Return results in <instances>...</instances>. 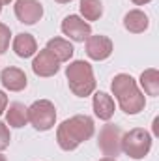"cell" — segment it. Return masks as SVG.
Here are the masks:
<instances>
[{
    "label": "cell",
    "instance_id": "cell-1",
    "mask_svg": "<svg viewBox=\"0 0 159 161\" xmlns=\"http://www.w3.org/2000/svg\"><path fill=\"white\" fill-rule=\"evenodd\" d=\"M96 131V124L86 114H75L68 120H64L56 129V142L64 152L77 150L82 142L92 139Z\"/></svg>",
    "mask_w": 159,
    "mask_h": 161
},
{
    "label": "cell",
    "instance_id": "cell-2",
    "mask_svg": "<svg viewBox=\"0 0 159 161\" xmlns=\"http://www.w3.org/2000/svg\"><path fill=\"white\" fill-rule=\"evenodd\" d=\"M112 96L116 97L120 109L125 114H139L146 107V97L144 92H140L137 80L127 73H118L111 82Z\"/></svg>",
    "mask_w": 159,
    "mask_h": 161
},
{
    "label": "cell",
    "instance_id": "cell-3",
    "mask_svg": "<svg viewBox=\"0 0 159 161\" xmlns=\"http://www.w3.org/2000/svg\"><path fill=\"white\" fill-rule=\"evenodd\" d=\"M66 79H68V84H69V90L77 97H86V96L94 94V90H96L94 69L84 60L69 62V66L66 68Z\"/></svg>",
    "mask_w": 159,
    "mask_h": 161
},
{
    "label": "cell",
    "instance_id": "cell-4",
    "mask_svg": "<svg viewBox=\"0 0 159 161\" xmlns=\"http://www.w3.org/2000/svg\"><path fill=\"white\" fill-rule=\"evenodd\" d=\"M152 150V135L142 127H133L122 135V152L131 159H144Z\"/></svg>",
    "mask_w": 159,
    "mask_h": 161
},
{
    "label": "cell",
    "instance_id": "cell-5",
    "mask_svg": "<svg viewBox=\"0 0 159 161\" xmlns=\"http://www.w3.org/2000/svg\"><path fill=\"white\" fill-rule=\"evenodd\" d=\"M28 122L38 131H49L56 124V107L49 99H38L28 107Z\"/></svg>",
    "mask_w": 159,
    "mask_h": 161
},
{
    "label": "cell",
    "instance_id": "cell-6",
    "mask_svg": "<svg viewBox=\"0 0 159 161\" xmlns=\"http://www.w3.org/2000/svg\"><path fill=\"white\" fill-rule=\"evenodd\" d=\"M97 144H99V150L103 152V156L116 159V156H120V152H122V129L114 124H105L99 129Z\"/></svg>",
    "mask_w": 159,
    "mask_h": 161
},
{
    "label": "cell",
    "instance_id": "cell-7",
    "mask_svg": "<svg viewBox=\"0 0 159 161\" xmlns=\"http://www.w3.org/2000/svg\"><path fill=\"white\" fill-rule=\"evenodd\" d=\"M60 28H62L64 36H68L71 41H77V43H82V41H86L88 36H92L90 23L84 21L80 15H68V17H64Z\"/></svg>",
    "mask_w": 159,
    "mask_h": 161
},
{
    "label": "cell",
    "instance_id": "cell-8",
    "mask_svg": "<svg viewBox=\"0 0 159 161\" xmlns=\"http://www.w3.org/2000/svg\"><path fill=\"white\" fill-rule=\"evenodd\" d=\"M15 17L23 25H36L43 17V6L40 0H15Z\"/></svg>",
    "mask_w": 159,
    "mask_h": 161
},
{
    "label": "cell",
    "instance_id": "cell-9",
    "mask_svg": "<svg viewBox=\"0 0 159 161\" xmlns=\"http://www.w3.org/2000/svg\"><path fill=\"white\" fill-rule=\"evenodd\" d=\"M114 51V45L112 40L107 38V36H88L86 38V54L88 58L96 60V62H101V60H107Z\"/></svg>",
    "mask_w": 159,
    "mask_h": 161
},
{
    "label": "cell",
    "instance_id": "cell-10",
    "mask_svg": "<svg viewBox=\"0 0 159 161\" xmlns=\"http://www.w3.org/2000/svg\"><path fill=\"white\" fill-rule=\"evenodd\" d=\"M60 69V62L47 51L43 49L38 54H34V60H32V71L38 75V77H52L56 75Z\"/></svg>",
    "mask_w": 159,
    "mask_h": 161
},
{
    "label": "cell",
    "instance_id": "cell-11",
    "mask_svg": "<svg viewBox=\"0 0 159 161\" xmlns=\"http://www.w3.org/2000/svg\"><path fill=\"white\" fill-rule=\"evenodd\" d=\"M0 82L6 90L9 92H21L26 88L28 79H26V73L15 66H9V68H4L2 73H0Z\"/></svg>",
    "mask_w": 159,
    "mask_h": 161
},
{
    "label": "cell",
    "instance_id": "cell-12",
    "mask_svg": "<svg viewBox=\"0 0 159 161\" xmlns=\"http://www.w3.org/2000/svg\"><path fill=\"white\" fill-rule=\"evenodd\" d=\"M92 107H94V114L105 122H109L114 116V109H116L112 96H109L107 92H96L92 99Z\"/></svg>",
    "mask_w": 159,
    "mask_h": 161
},
{
    "label": "cell",
    "instance_id": "cell-13",
    "mask_svg": "<svg viewBox=\"0 0 159 161\" xmlns=\"http://www.w3.org/2000/svg\"><path fill=\"white\" fill-rule=\"evenodd\" d=\"M123 26L131 34H142L150 26V19L142 9H129L123 15Z\"/></svg>",
    "mask_w": 159,
    "mask_h": 161
},
{
    "label": "cell",
    "instance_id": "cell-14",
    "mask_svg": "<svg viewBox=\"0 0 159 161\" xmlns=\"http://www.w3.org/2000/svg\"><path fill=\"white\" fill-rule=\"evenodd\" d=\"M60 64L62 62H69L71 58H73V53H75V49H73V45L69 43V40H64V38H51V40L47 41V47H45Z\"/></svg>",
    "mask_w": 159,
    "mask_h": 161
},
{
    "label": "cell",
    "instance_id": "cell-15",
    "mask_svg": "<svg viewBox=\"0 0 159 161\" xmlns=\"http://www.w3.org/2000/svg\"><path fill=\"white\" fill-rule=\"evenodd\" d=\"M11 47H13V51H15V54H17L19 58H30V56H34V54L38 53L36 38H34L32 34H26V32L17 34V36L13 38Z\"/></svg>",
    "mask_w": 159,
    "mask_h": 161
},
{
    "label": "cell",
    "instance_id": "cell-16",
    "mask_svg": "<svg viewBox=\"0 0 159 161\" xmlns=\"http://www.w3.org/2000/svg\"><path fill=\"white\" fill-rule=\"evenodd\" d=\"M6 122L9 127H25L28 124V107L19 101L9 103V107L6 109Z\"/></svg>",
    "mask_w": 159,
    "mask_h": 161
},
{
    "label": "cell",
    "instance_id": "cell-17",
    "mask_svg": "<svg viewBox=\"0 0 159 161\" xmlns=\"http://www.w3.org/2000/svg\"><path fill=\"white\" fill-rule=\"evenodd\" d=\"M140 86H142V90H144V94L146 96H159V71L156 68H148V69H144L142 73H140Z\"/></svg>",
    "mask_w": 159,
    "mask_h": 161
},
{
    "label": "cell",
    "instance_id": "cell-18",
    "mask_svg": "<svg viewBox=\"0 0 159 161\" xmlns=\"http://www.w3.org/2000/svg\"><path fill=\"white\" fill-rule=\"evenodd\" d=\"M79 9L84 21H97L103 15V2L101 0H80Z\"/></svg>",
    "mask_w": 159,
    "mask_h": 161
},
{
    "label": "cell",
    "instance_id": "cell-19",
    "mask_svg": "<svg viewBox=\"0 0 159 161\" xmlns=\"http://www.w3.org/2000/svg\"><path fill=\"white\" fill-rule=\"evenodd\" d=\"M9 41H11V30H9V26H6L4 23H0V54L9 49Z\"/></svg>",
    "mask_w": 159,
    "mask_h": 161
},
{
    "label": "cell",
    "instance_id": "cell-20",
    "mask_svg": "<svg viewBox=\"0 0 159 161\" xmlns=\"http://www.w3.org/2000/svg\"><path fill=\"white\" fill-rule=\"evenodd\" d=\"M9 141H11L9 127H8L4 122H0V152H2V150H6V148L9 146Z\"/></svg>",
    "mask_w": 159,
    "mask_h": 161
},
{
    "label": "cell",
    "instance_id": "cell-21",
    "mask_svg": "<svg viewBox=\"0 0 159 161\" xmlns=\"http://www.w3.org/2000/svg\"><path fill=\"white\" fill-rule=\"evenodd\" d=\"M6 109H8V96H6V92L0 90V116L6 113Z\"/></svg>",
    "mask_w": 159,
    "mask_h": 161
},
{
    "label": "cell",
    "instance_id": "cell-22",
    "mask_svg": "<svg viewBox=\"0 0 159 161\" xmlns=\"http://www.w3.org/2000/svg\"><path fill=\"white\" fill-rule=\"evenodd\" d=\"M154 135H159V118H154Z\"/></svg>",
    "mask_w": 159,
    "mask_h": 161
},
{
    "label": "cell",
    "instance_id": "cell-23",
    "mask_svg": "<svg viewBox=\"0 0 159 161\" xmlns=\"http://www.w3.org/2000/svg\"><path fill=\"white\" fill-rule=\"evenodd\" d=\"M135 6H146V4H150L152 0H131Z\"/></svg>",
    "mask_w": 159,
    "mask_h": 161
},
{
    "label": "cell",
    "instance_id": "cell-24",
    "mask_svg": "<svg viewBox=\"0 0 159 161\" xmlns=\"http://www.w3.org/2000/svg\"><path fill=\"white\" fill-rule=\"evenodd\" d=\"M9 2H13V0H0V13H2V8H4L6 4H9Z\"/></svg>",
    "mask_w": 159,
    "mask_h": 161
},
{
    "label": "cell",
    "instance_id": "cell-25",
    "mask_svg": "<svg viewBox=\"0 0 159 161\" xmlns=\"http://www.w3.org/2000/svg\"><path fill=\"white\" fill-rule=\"evenodd\" d=\"M54 2H58V4H69V2H73V0H54Z\"/></svg>",
    "mask_w": 159,
    "mask_h": 161
},
{
    "label": "cell",
    "instance_id": "cell-26",
    "mask_svg": "<svg viewBox=\"0 0 159 161\" xmlns=\"http://www.w3.org/2000/svg\"><path fill=\"white\" fill-rule=\"evenodd\" d=\"M99 161H116V159H114V158H107V156H105V158H101Z\"/></svg>",
    "mask_w": 159,
    "mask_h": 161
},
{
    "label": "cell",
    "instance_id": "cell-27",
    "mask_svg": "<svg viewBox=\"0 0 159 161\" xmlns=\"http://www.w3.org/2000/svg\"><path fill=\"white\" fill-rule=\"evenodd\" d=\"M0 161H8V159H6V156H4V154H0Z\"/></svg>",
    "mask_w": 159,
    "mask_h": 161
}]
</instances>
